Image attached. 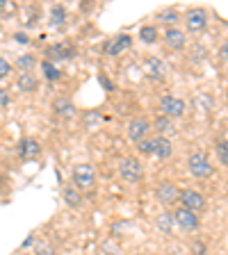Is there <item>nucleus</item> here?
Returning a JSON list of instances; mask_svg holds the SVG:
<instances>
[{"label": "nucleus", "mask_w": 228, "mask_h": 255, "mask_svg": "<svg viewBox=\"0 0 228 255\" xmlns=\"http://www.w3.org/2000/svg\"><path fill=\"white\" fill-rule=\"evenodd\" d=\"M187 169H190V173L194 175V178H199V180L210 178V175L215 173V166L210 164V159H208V155L203 153V150H194V153L187 157Z\"/></svg>", "instance_id": "1"}, {"label": "nucleus", "mask_w": 228, "mask_h": 255, "mask_svg": "<svg viewBox=\"0 0 228 255\" xmlns=\"http://www.w3.org/2000/svg\"><path fill=\"white\" fill-rule=\"evenodd\" d=\"M64 21H66V9H64L62 5H55L53 9H50V25H53V27H62Z\"/></svg>", "instance_id": "21"}, {"label": "nucleus", "mask_w": 228, "mask_h": 255, "mask_svg": "<svg viewBox=\"0 0 228 255\" xmlns=\"http://www.w3.org/2000/svg\"><path fill=\"white\" fill-rule=\"evenodd\" d=\"M73 182H75V189H91L96 182V171L91 164H75L73 166Z\"/></svg>", "instance_id": "2"}, {"label": "nucleus", "mask_w": 228, "mask_h": 255, "mask_svg": "<svg viewBox=\"0 0 228 255\" xmlns=\"http://www.w3.org/2000/svg\"><path fill=\"white\" fill-rule=\"evenodd\" d=\"M16 153H18V157H21V159H37L39 155H41V143H39L37 139L25 137V139H21V141H18Z\"/></svg>", "instance_id": "11"}, {"label": "nucleus", "mask_w": 228, "mask_h": 255, "mask_svg": "<svg viewBox=\"0 0 228 255\" xmlns=\"http://www.w3.org/2000/svg\"><path fill=\"white\" fill-rule=\"evenodd\" d=\"M151 126H153L155 130H158V132H160V137H165V134H169V132H174V130H176V128H174V123H171V119L162 117V114H160V117L155 119V121L151 123Z\"/></svg>", "instance_id": "19"}, {"label": "nucleus", "mask_w": 228, "mask_h": 255, "mask_svg": "<svg viewBox=\"0 0 228 255\" xmlns=\"http://www.w3.org/2000/svg\"><path fill=\"white\" fill-rule=\"evenodd\" d=\"M153 141H155L153 155H158L160 159H169L171 155H174V146H171V141L167 137H158V139H153Z\"/></svg>", "instance_id": "17"}, {"label": "nucleus", "mask_w": 228, "mask_h": 255, "mask_svg": "<svg viewBox=\"0 0 228 255\" xmlns=\"http://www.w3.org/2000/svg\"><path fill=\"white\" fill-rule=\"evenodd\" d=\"M119 173L126 182H139L144 178V166L137 157H126L119 166Z\"/></svg>", "instance_id": "3"}, {"label": "nucleus", "mask_w": 228, "mask_h": 255, "mask_svg": "<svg viewBox=\"0 0 228 255\" xmlns=\"http://www.w3.org/2000/svg\"><path fill=\"white\" fill-rule=\"evenodd\" d=\"M7 105H9V94H7V89H0V107Z\"/></svg>", "instance_id": "31"}, {"label": "nucleus", "mask_w": 228, "mask_h": 255, "mask_svg": "<svg viewBox=\"0 0 228 255\" xmlns=\"http://www.w3.org/2000/svg\"><path fill=\"white\" fill-rule=\"evenodd\" d=\"M185 27L190 32H203L208 27V11L203 7H192L190 11L185 14Z\"/></svg>", "instance_id": "4"}, {"label": "nucleus", "mask_w": 228, "mask_h": 255, "mask_svg": "<svg viewBox=\"0 0 228 255\" xmlns=\"http://www.w3.org/2000/svg\"><path fill=\"white\" fill-rule=\"evenodd\" d=\"M165 43L169 48H174V50H183L185 48V34H183V30H178V27L165 30Z\"/></svg>", "instance_id": "14"}, {"label": "nucleus", "mask_w": 228, "mask_h": 255, "mask_svg": "<svg viewBox=\"0 0 228 255\" xmlns=\"http://www.w3.org/2000/svg\"><path fill=\"white\" fill-rule=\"evenodd\" d=\"M62 198H64V203H66L69 207H80L82 205V196H80V191L75 189V187H64Z\"/></svg>", "instance_id": "18"}, {"label": "nucleus", "mask_w": 228, "mask_h": 255, "mask_svg": "<svg viewBox=\"0 0 228 255\" xmlns=\"http://www.w3.org/2000/svg\"><path fill=\"white\" fill-rule=\"evenodd\" d=\"M219 59H222V62H226V59H228V46H226V43H224L222 50H219Z\"/></svg>", "instance_id": "34"}, {"label": "nucleus", "mask_w": 228, "mask_h": 255, "mask_svg": "<svg viewBox=\"0 0 228 255\" xmlns=\"http://www.w3.org/2000/svg\"><path fill=\"white\" fill-rule=\"evenodd\" d=\"M178 201L183 203L185 210H190V212H194V214L201 212V210H206V196L199 194V191H194V189L178 191Z\"/></svg>", "instance_id": "6"}, {"label": "nucleus", "mask_w": 228, "mask_h": 255, "mask_svg": "<svg viewBox=\"0 0 228 255\" xmlns=\"http://www.w3.org/2000/svg\"><path fill=\"white\" fill-rule=\"evenodd\" d=\"M139 39H142L144 43H155L158 41V27L155 25H144L142 30H139Z\"/></svg>", "instance_id": "22"}, {"label": "nucleus", "mask_w": 228, "mask_h": 255, "mask_svg": "<svg viewBox=\"0 0 228 255\" xmlns=\"http://www.w3.org/2000/svg\"><path fill=\"white\" fill-rule=\"evenodd\" d=\"M215 153H217V157H219V164L226 166L228 164V146H226V139H219V141L215 143Z\"/></svg>", "instance_id": "24"}, {"label": "nucleus", "mask_w": 228, "mask_h": 255, "mask_svg": "<svg viewBox=\"0 0 228 255\" xmlns=\"http://www.w3.org/2000/svg\"><path fill=\"white\" fill-rule=\"evenodd\" d=\"M75 55V48L69 43H55V46L46 48V62L55 64V62H64V59H71Z\"/></svg>", "instance_id": "10"}, {"label": "nucleus", "mask_w": 228, "mask_h": 255, "mask_svg": "<svg viewBox=\"0 0 228 255\" xmlns=\"http://www.w3.org/2000/svg\"><path fill=\"white\" fill-rule=\"evenodd\" d=\"M174 223L178 226V228H183V230H199V226H201V221H199V217L194 212H190V210H185V207H178L174 214Z\"/></svg>", "instance_id": "8"}, {"label": "nucleus", "mask_w": 228, "mask_h": 255, "mask_svg": "<svg viewBox=\"0 0 228 255\" xmlns=\"http://www.w3.org/2000/svg\"><path fill=\"white\" fill-rule=\"evenodd\" d=\"M98 80H101V85L105 87L107 91H112V89H114V85H112V82H107V78H105V75H98Z\"/></svg>", "instance_id": "33"}, {"label": "nucleus", "mask_w": 228, "mask_h": 255, "mask_svg": "<svg viewBox=\"0 0 228 255\" xmlns=\"http://www.w3.org/2000/svg\"><path fill=\"white\" fill-rule=\"evenodd\" d=\"M158 228L165 230V233H169L171 228H174V217H171V212H162L158 217Z\"/></svg>", "instance_id": "25"}, {"label": "nucleus", "mask_w": 228, "mask_h": 255, "mask_svg": "<svg viewBox=\"0 0 228 255\" xmlns=\"http://www.w3.org/2000/svg\"><path fill=\"white\" fill-rule=\"evenodd\" d=\"M149 130H151V121H149V119L137 117V119H133V121L128 123V139L137 143V141H142V139H146Z\"/></svg>", "instance_id": "9"}, {"label": "nucleus", "mask_w": 228, "mask_h": 255, "mask_svg": "<svg viewBox=\"0 0 228 255\" xmlns=\"http://www.w3.org/2000/svg\"><path fill=\"white\" fill-rule=\"evenodd\" d=\"M130 46H133V37L130 34H117V37H112L110 41L103 43V53L110 55V57H117V55H121Z\"/></svg>", "instance_id": "7"}, {"label": "nucleus", "mask_w": 228, "mask_h": 255, "mask_svg": "<svg viewBox=\"0 0 228 255\" xmlns=\"http://www.w3.org/2000/svg\"><path fill=\"white\" fill-rule=\"evenodd\" d=\"M137 150L142 155H153L155 153V141L153 139H142V141H137Z\"/></svg>", "instance_id": "26"}, {"label": "nucleus", "mask_w": 228, "mask_h": 255, "mask_svg": "<svg viewBox=\"0 0 228 255\" xmlns=\"http://www.w3.org/2000/svg\"><path fill=\"white\" fill-rule=\"evenodd\" d=\"M16 85H18V89H21V91H25V94H32V91L39 89V80H37V75L23 73V75H18Z\"/></svg>", "instance_id": "16"}, {"label": "nucleus", "mask_w": 228, "mask_h": 255, "mask_svg": "<svg viewBox=\"0 0 228 255\" xmlns=\"http://www.w3.org/2000/svg\"><path fill=\"white\" fill-rule=\"evenodd\" d=\"M37 255H55V251H53V246L43 244V246H39L37 249Z\"/></svg>", "instance_id": "30"}, {"label": "nucleus", "mask_w": 228, "mask_h": 255, "mask_svg": "<svg viewBox=\"0 0 228 255\" xmlns=\"http://www.w3.org/2000/svg\"><path fill=\"white\" fill-rule=\"evenodd\" d=\"M11 75V64L5 57H0V80H5Z\"/></svg>", "instance_id": "27"}, {"label": "nucleus", "mask_w": 228, "mask_h": 255, "mask_svg": "<svg viewBox=\"0 0 228 255\" xmlns=\"http://www.w3.org/2000/svg\"><path fill=\"white\" fill-rule=\"evenodd\" d=\"M192 253H194V255H206V244L197 239V242L192 244Z\"/></svg>", "instance_id": "28"}, {"label": "nucleus", "mask_w": 228, "mask_h": 255, "mask_svg": "<svg viewBox=\"0 0 228 255\" xmlns=\"http://www.w3.org/2000/svg\"><path fill=\"white\" fill-rule=\"evenodd\" d=\"M162 18H167L169 23H174V21H178V11L167 9V11H162Z\"/></svg>", "instance_id": "29"}, {"label": "nucleus", "mask_w": 228, "mask_h": 255, "mask_svg": "<svg viewBox=\"0 0 228 255\" xmlns=\"http://www.w3.org/2000/svg\"><path fill=\"white\" fill-rule=\"evenodd\" d=\"M34 255H37V253H34Z\"/></svg>", "instance_id": "36"}, {"label": "nucleus", "mask_w": 228, "mask_h": 255, "mask_svg": "<svg viewBox=\"0 0 228 255\" xmlns=\"http://www.w3.org/2000/svg\"><path fill=\"white\" fill-rule=\"evenodd\" d=\"M144 66H146V71H149L151 78H155V80H165V78H167V73H169V69H167V64L162 62L160 57H155V55L146 57Z\"/></svg>", "instance_id": "13"}, {"label": "nucleus", "mask_w": 228, "mask_h": 255, "mask_svg": "<svg viewBox=\"0 0 228 255\" xmlns=\"http://www.w3.org/2000/svg\"><path fill=\"white\" fill-rule=\"evenodd\" d=\"M41 73H43V78L46 80H50V82H55V80H59L62 78V71L55 66V64H50V62H46L43 59L41 62Z\"/></svg>", "instance_id": "20"}, {"label": "nucleus", "mask_w": 228, "mask_h": 255, "mask_svg": "<svg viewBox=\"0 0 228 255\" xmlns=\"http://www.w3.org/2000/svg\"><path fill=\"white\" fill-rule=\"evenodd\" d=\"M160 110H162V117L167 119H178L185 114L187 105L183 98H176V96H165L162 101H160Z\"/></svg>", "instance_id": "5"}, {"label": "nucleus", "mask_w": 228, "mask_h": 255, "mask_svg": "<svg viewBox=\"0 0 228 255\" xmlns=\"http://www.w3.org/2000/svg\"><path fill=\"white\" fill-rule=\"evenodd\" d=\"M32 244H34V235H30V237L23 242V249H27V246H32Z\"/></svg>", "instance_id": "35"}, {"label": "nucleus", "mask_w": 228, "mask_h": 255, "mask_svg": "<svg viewBox=\"0 0 228 255\" xmlns=\"http://www.w3.org/2000/svg\"><path fill=\"white\" fill-rule=\"evenodd\" d=\"M53 112L62 119H69L75 114V105L69 101V98H57V101L53 103Z\"/></svg>", "instance_id": "15"}, {"label": "nucleus", "mask_w": 228, "mask_h": 255, "mask_svg": "<svg viewBox=\"0 0 228 255\" xmlns=\"http://www.w3.org/2000/svg\"><path fill=\"white\" fill-rule=\"evenodd\" d=\"M16 66H18V69H23L25 73H30V69H34V66H37V57H34V55H21V57L16 59Z\"/></svg>", "instance_id": "23"}, {"label": "nucleus", "mask_w": 228, "mask_h": 255, "mask_svg": "<svg viewBox=\"0 0 228 255\" xmlns=\"http://www.w3.org/2000/svg\"><path fill=\"white\" fill-rule=\"evenodd\" d=\"M155 196H158L160 203H165V205H171V203L178 201V189H176L174 182H160L158 189H155Z\"/></svg>", "instance_id": "12"}, {"label": "nucleus", "mask_w": 228, "mask_h": 255, "mask_svg": "<svg viewBox=\"0 0 228 255\" xmlns=\"http://www.w3.org/2000/svg\"><path fill=\"white\" fill-rule=\"evenodd\" d=\"M14 41L16 43H27V41H30V37H27L25 32H16V34H14Z\"/></svg>", "instance_id": "32"}]
</instances>
